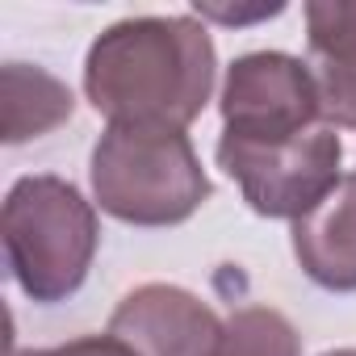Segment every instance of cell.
<instances>
[{"label": "cell", "mask_w": 356, "mask_h": 356, "mask_svg": "<svg viewBox=\"0 0 356 356\" xmlns=\"http://www.w3.org/2000/svg\"><path fill=\"white\" fill-rule=\"evenodd\" d=\"M214 38L197 17H126L84 59V97L109 126L185 130L214 92Z\"/></svg>", "instance_id": "6da1fadb"}, {"label": "cell", "mask_w": 356, "mask_h": 356, "mask_svg": "<svg viewBox=\"0 0 356 356\" xmlns=\"http://www.w3.org/2000/svg\"><path fill=\"white\" fill-rule=\"evenodd\" d=\"M5 260L22 293L38 306L67 302L97 260L101 222L92 202L63 176H22L5 197Z\"/></svg>", "instance_id": "7a4b0ae2"}, {"label": "cell", "mask_w": 356, "mask_h": 356, "mask_svg": "<svg viewBox=\"0 0 356 356\" xmlns=\"http://www.w3.org/2000/svg\"><path fill=\"white\" fill-rule=\"evenodd\" d=\"M88 181L97 206L130 227H176L214 193L185 130L109 126L92 147Z\"/></svg>", "instance_id": "3957f363"}, {"label": "cell", "mask_w": 356, "mask_h": 356, "mask_svg": "<svg viewBox=\"0 0 356 356\" xmlns=\"http://www.w3.org/2000/svg\"><path fill=\"white\" fill-rule=\"evenodd\" d=\"M343 143L335 126H314L289 143H243L218 138V168L239 185L243 202L260 218H306L343 176Z\"/></svg>", "instance_id": "277c9868"}, {"label": "cell", "mask_w": 356, "mask_h": 356, "mask_svg": "<svg viewBox=\"0 0 356 356\" xmlns=\"http://www.w3.org/2000/svg\"><path fill=\"white\" fill-rule=\"evenodd\" d=\"M222 134L243 143H289L323 126L318 84L310 63L285 51H252L227 67L222 80Z\"/></svg>", "instance_id": "5b68a950"}, {"label": "cell", "mask_w": 356, "mask_h": 356, "mask_svg": "<svg viewBox=\"0 0 356 356\" xmlns=\"http://www.w3.org/2000/svg\"><path fill=\"white\" fill-rule=\"evenodd\" d=\"M222 318L181 285H138L109 314V335L138 356H210L222 339Z\"/></svg>", "instance_id": "8992f818"}, {"label": "cell", "mask_w": 356, "mask_h": 356, "mask_svg": "<svg viewBox=\"0 0 356 356\" xmlns=\"http://www.w3.org/2000/svg\"><path fill=\"white\" fill-rule=\"evenodd\" d=\"M293 256L327 293H356V172L293 222Z\"/></svg>", "instance_id": "52a82bcc"}, {"label": "cell", "mask_w": 356, "mask_h": 356, "mask_svg": "<svg viewBox=\"0 0 356 356\" xmlns=\"http://www.w3.org/2000/svg\"><path fill=\"white\" fill-rule=\"evenodd\" d=\"M306 42L323 118L356 130V0H310Z\"/></svg>", "instance_id": "ba28073f"}, {"label": "cell", "mask_w": 356, "mask_h": 356, "mask_svg": "<svg viewBox=\"0 0 356 356\" xmlns=\"http://www.w3.org/2000/svg\"><path fill=\"white\" fill-rule=\"evenodd\" d=\"M76 113V97L72 88L30 63H5L0 67V130L5 143H30L51 134L55 126L72 122Z\"/></svg>", "instance_id": "9c48e42d"}, {"label": "cell", "mask_w": 356, "mask_h": 356, "mask_svg": "<svg viewBox=\"0 0 356 356\" xmlns=\"http://www.w3.org/2000/svg\"><path fill=\"white\" fill-rule=\"evenodd\" d=\"M293 323L273 306H243L227 318L222 339L210 356H298Z\"/></svg>", "instance_id": "30bf717a"}, {"label": "cell", "mask_w": 356, "mask_h": 356, "mask_svg": "<svg viewBox=\"0 0 356 356\" xmlns=\"http://www.w3.org/2000/svg\"><path fill=\"white\" fill-rule=\"evenodd\" d=\"M13 356H138L130 343H122L118 335H80L55 348H30V352H13Z\"/></svg>", "instance_id": "8fae6325"}, {"label": "cell", "mask_w": 356, "mask_h": 356, "mask_svg": "<svg viewBox=\"0 0 356 356\" xmlns=\"http://www.w3.org/2000/svg\"><path fill=\"white\" fill-rule=\"evenodd\" d=\"M323 356H356V348H335V352H323Z\"/></svg>", "instance_id": "7c38bea8"}]
</instances>
